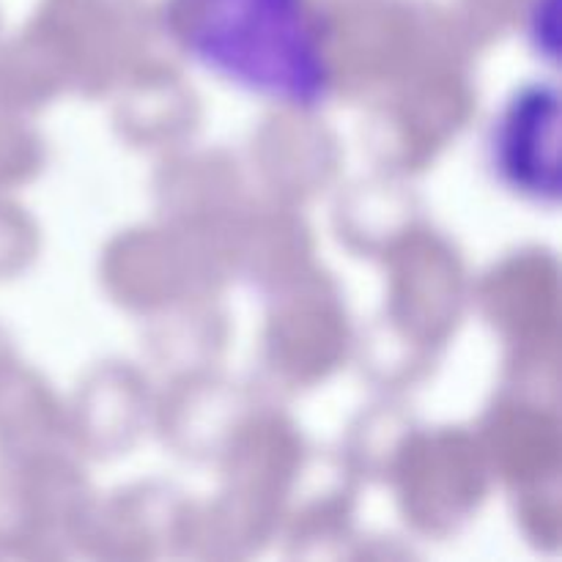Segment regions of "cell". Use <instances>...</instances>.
<instances>
[{
	"label": "cell",
	"mask_w": 562,
	"mask_h": 562,
	"mask_svg": "<svg viewBox=\"0 0 562 562\" xmlns=\"http://www.w3.org/2000/svg\"><path fill=\"white\" fill-rule=\"evenodd\" d=\"M558 124V86L532 82L516 91L494 126V168L505 184L532 201L554 203L560 195Z\"/></svg>",
	"instance_id": "2"
},
{
	"label": "cell",
	"mask_w": 562,
	"mask_h": 562,
	"mask_svg": "<svg viewBox=\"0 0 562 562\" xmlns=\"http://www.w3.org/2000/svg\"><path fill=\"white\" fill-rule=\"evenodd\" d=\"M170 31L195 64L269 102L316 108L333 86L311 0H170Z\"/></svg>",
	"instance_id": "1"
}]
</instances>
